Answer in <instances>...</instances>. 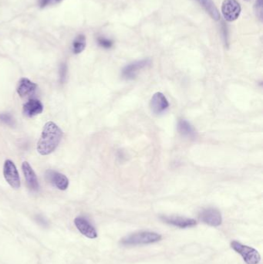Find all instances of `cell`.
Segmentation results:
<instances>
[{
	"label": "cell",
	"instance_id": "obj_1",
	"mask_svg": "<svg viewBox=\"0 0 263 264\" xmlns=\"http://www.w3.org/2000/svg\"><path fill=\"white\" fill-rule=\"evenodd\" d=\"M63 138L61 129L52 121L46 123L40 140L37 142V152L41 156H48L58 147Z\"/></svg>",
	"mask_w": 263,
	"mask_h": 264
},
{
	"label": "cell",
	"instance_id": "obj_2",
	"mask_svg": "<svg viewBox=\"0 0 263 264\" xmlns=\"http://www.w3.org/2000/svg\"><path fill=\"white\" fill-rule=\"evenodd\" d=\"M162 236L159 233L150 231H141L125 236L120 240L123 246H138V245L152 244L159 242Z\"/></svg>",
	"mask_w": 263,
	"mask_h": 264
},
{
	"label": "cell",
	"instance_id": "obj_3",
	"mask_svg": "<svg viewBox=\"0 0 263 264\" xmlns=\"http://www.w3.org/2000/svg\"><path fill=\"white\" fill-rule=\"evenodd\" d=\"M231 247L242 256L247 264H258L261 260V256L256 249L241 244L238 241H232Z\"/></svg>",
	"mask_w": 263,
	"mask_h": 264
},
{
	"label": "cell",
	"instance_id": "obj_4",
	"mask_svg": "<svg viewBox=\"0 0 263 264\" xmlns=\"http://www.w3.org/2000/svg\"><path fill=\"white\" fill-rule=\"evenodd\" d=\"M152 64L150 59L138 60L126 66L122 70V77L126 80H134L141 70L149 67Z\"/></svg>",
	"mask_w": 263,
	"mask_h": 264
},
{
	"label": "cell",
	"instance_id": "obj_5",
	"mask_svg": "<svg viewBox=\"0 0 263 264\" xmlns=\"http://www.w3.org/2000/svg\"><path fill=\"white\" fill-rule=\"evenodd\" d=\"M198 218L205 224L214 227L219 226L222 222L221 212L215 208H208L201 211L198 215Z\"/></svg>",
	"mask_w": 263,
	"mask_h": 264
},
{
	"label": "cell",
	"instance_id": "obj_6",
	"mask_svg": "<svg viewBox=\"0 0 263 264\" xmlns=\"http://www.w3.org/2000/svg\"><path fill=\"white\" fill-rule=\"evenodd\" d=\"M4 176L6 181L11 187L17 189L20 187V179L15 164L11 160H7L4 163Z\"/></svg>",
	"mask_w": 263,
	"mask_h": 264
},
{
	"label": "cell",
	"instance_id": "obj_7",
	"mask_svg": "<svg viewBox=\"0 0 263 264\" xmlns=\"http://www.w3.org/2000/svg\"><path fill=\"white\" fill-rule=\"evenodd\" d=\"M241 11V6L236 0H224L222 3V14L224 18L228 22L236 20L239 17Z\"/></svg>",
	"mask_w": 263,
	"mask_h": 264
},
{
	"label": "cell",
	"instance_id": "obj_8",
	"mask_svg": "<svg viewBox=\"0 0 263 264\" xmlns=\"http://www.w3.org/2000/svg\"><path fill=\"white\" fill-rule=\"evenodd\" d=\"M163 222H166L168 224L181 229H186V228L193 227L196 226L197 222L193 219L190 218L182 217V216H164L161 217Z\"/></svg>",
	"mask_w": 263,
	"mask_h": 264
},
{
	"label": "cell",
	"instance_id": "obj_9",
	"mask_svg": "<svg viewBox=\"0 0 263 264\" xmlns=\"http://www.w3.org/2000/svg\"><path fill=\"white\" fill-rule=\"evenodd\" d=\"M74 223L77 229L81 232L83 236L90 239H95L97 237V232L93 225L83 217H77L74 219Z\"/></svg>",
	"mask_w": 263,
	"mask_h": 264
},
{
	"label": "cell",
	"instance_id": "obj_10",
	"mask_svg": "<svg viewBox=\"0 0 263 264\" xmlns=\"http://www.w3.org/2000/svg\"><path fill=\"white\" fill-rule=\"evenodd\" d=\"M150 106L152 112L156 114H160L168 108L169 103L166 97L162 93L157 92L152 97Z\"/></svg>",
	"mask_w": 263,
	"mask_h": 264
},
{
	"label": "cell",
	"instance_id": "obj_11",
	"mask_svg": "<svg viewBox=\"0 0 263 264\" xmlns=\"http://www.w3.org/2000/svg\"><path fill=\"white\" fill-rule=\"evenodd\" d=\"M37 84L32 82L29 79L23 77L19 81L18 87H17V93L19 96L22 98H27L34 95L37 90Z\"/></svg>",
	"mask_w": 263,
	"mask_h": 264
},
{
	"label": "cell",
	"instance_id": "obj_12",
	"mask_svg": "<svg viewBox=\"0 0 263 264\" xmlns=\"http://www.w3.org/2000/svg\"><path fill=\"white\" fill-rule=\"evenodd\" d=\"M47 179L52 184L60 189L66 190L69 186V180L67 176L55 172V171L49 170L47 172Z\"/></svg>",
	"mask_w": 263,
	"mask_h": 264
},
{
	"label": "cell",
	"instance_id": "obj_13",
	"mask_svg": "<svg viewBox=\"0 0 263 264\" xmlns=\"http://www.w3.org/2000/svg\"><path fill=\"white\" fill-rule=\"evenodd\" d=\"M23 172L27 181L29 188L32 191H37L39 189V182L33 168L29 164V162H24L22 164Z\"/></svg>",
	"mask_w": 263,
	"mask_h": 264
},
{
	"label": "cell",
	"instance_id": "obj_14",
	"mask_svg": "<svg viewBox=\"0 0 263 264\" xmlns=\"http://www.w3.org/2000/svg\"><path fill=\"white\" fill-rule=\"evenodd\" d=\"M43 110H44V106L40 100L37 99H30L23 107V112L24 115L28 117L38 115L43 112Z\"/></svg>",
	"mask_w": 263,
	"mask_h": 264
},
{
	"label": "cell",
	"instance_id": "obj_15",
	"mask_svg": "<svg viewBox=\"0 0 263 264\" xmlns=\"http://www.w3.org/2000/svg\"><path fill=\"white\" fill-rule=\"evenodd\" d=\"M178 130L184 137L188 139H195L196 137V130L194 128L193 126L186 120H179L178 123Z\"/></svg>",
	"mask_w": 263,
	"mask_h": 264
},
{
	"label": "cell",
	"instance_id": "obj_16",
	"mask_svg": "<svg viewBox=\"0 0 263 264\" xmlns=\"http://www.w3.org/2000/svg\"><path fill=\"white\" fill-rule=\"evenodd\" d=\"M197 2L203 7L207 14L212 17L214 20H220V14L218 9L215 7L212 0H196Z\"/></svg>",
	"mask_w": 263,
	"mask_h": 264
},
{
	"label": "cell",
	"instance_id": "obj_17",
	"mask_svg": "<svg viewBox=\"0 0 263 264\" xmlns=\"http://www.w3.org/2000/svg\"><path fill=\"white\" fill-rule=\"evenodd\" d=\"M86 44H87V41H86L85 36L83 34L77 36L73 42V54H79L83 52L85 49Z\"/></svg>",
	"mask_w": 263,
	"mask_h": 264
},
{
	"label": "cell",
	"instance_id": "obj_18",
	"mask_svg": "<svg viewBox=\"0 0 263 264\" xmlns=\"http://www.w3.org/2000/svg\"><path fill=\"white\" fill-rule=\"evenodd\" d=\"M97 43L100 47L104 49H110L113 47V42L111 40L104 38V37H99L97 38Z\"/></svg>",
	"mask_w": 263,
	"mask_h": 264
},
{
	"label": "cell",
	"instance_id": "obj_19",
	"mask_svg": "<svg viewBox=\"0 0 263 264\" xmlns=\"http://www.w3.org/2000/svg\"><path fill=\"white\" fill-rule=\"evenodd\" d=\"M0 122L7 124V125H14V119L12 115L10 114H0Z\"/></svg>",
	"mask_w": 263,
	"mask_h": 264
},
{
	"label": "cell",
	"instance_id": "obj_20",
	"mask_svg": "<svg viewBox=\"0 0 263 264\" xmlns=\"http://www.w3.org/2000/svg\"><path fill=\"white\" fill-rule=\"evenodd\" d=\"M255 13L260 21L262 20V0H257L255 4Z\"/></svg>",
	"mask_w": 263,
	"mask_h": 264
},
{
	"label": "cell",
	"instance_id": "obj_21",
	"mask_svg": "<svg viewBox=\"0 0 263 264\" xmlns=\"http://www.w3.org/2000/svg\"><path fill=\"white\" fill-rule=\"evenodd\" d=\"M67 67L66 64H62L60 68V82L64 83L67 78Z\"/></svg>",
	"mask_w": 263,
	"mask_h": 264
},
{
	"label": "cell",
	"instance_id": "obj_22",
	"mask_svg": "<svg viewBox=\"0 0 263 264\" xmlns=\"http://www.w3.org/2000/svg\"><path fill=\"white\" fill-rule=\"evenodd\" d=\"M61 0H39V5L41 8L58 4Z\"/></svg>",
	"mask_w": 263,
	"mask_h": 264
},
{
	"label": "cell",
	"instance_id": "obj_23",
	"mask_svg": "<svg viewBox=\"0 0 263 264\" xmlns=\"http://www.w3.org/2000/svg\"><path fill=\"white\" fill-rule=\"evenodd\" d=\"M36 220H37L39 224L42 225V226H44V227H47V226H48L47 221H46L44 218L42 217V216H37V217H36Z\"/></svg>",
	"mask_w": 263,
	"mask_h": 264
},
{
	"label": "cell",
	"instance_id": "obj_24",
	"mask_svg": "<svg viewBox=\"0 0 263 264\" xmlns=\"http://www.w3.org/2000/svg\"><path fill=\"white\" fill-rule=\"evenodd\" d=\"M246 1H248V0H246Z\"/></svg>",
	"mask_w": 263,
	"mask_h": 264
}]
</instances>
